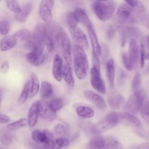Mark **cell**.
Here are the masks:
<instances>
[{
  "label": "cell",
  "mask_w": 149,
  "mask_h": 149,
  "mask_svg": "<svg viewBox=\"0 0 149 149\" xmlns=\"http://www.w3.org/2000/svg\"><path fill=\"white\" fill-rule=\"evenodd\" d=\"M46 25L43 23L37 24L33 34L25 44V47L30 52L38 54H42L45 44Z\"/></svg>",
  "instance_id": "6da1fadb"
},
{
  "label": "cell",
  "mask_w": 149,
  "mask_h": 149,
  "mask_svg": "<svg viewBox=\"0 0 149 149\" xmlns=\"http://www.w3.org/2000/svg\"><path fill=\"white\" fill-rule=\"evenodd\" d=\"M73 55V68L76 76L79 80H84L87 74L88 62L84 49L74 45L72 48Z\"/></svg>",
  "instance_id": "7a4b0ae2"
},
{
  "label": "cell",
  "mask_w": 149,
  "mask_h": 149,
  "mask_svg": "<svg viewBox=\"0 0 149 149\" xmlns=\"http://www.w3.org/2000/svg\"><path fill=\"white\" fill-rule=\"evenodd\" d=\"M91 8L97 17L102 22H105L112 17L116 3L113 1H95L92 3Z\"/></svg>",
  "instance_id": "3957f363"
},
{
  "label": "cell",
  "mask_w": 149,
  "mask_h": 149,
  "mask_svg": "<svg viewBox=\"0 0 149 149\" xmlns=\"http://www.w3.org/2000/svg\"><path fill=\"white\" fill-rule=\"evenodd\" d=\"M62 33V28L58 23L51 21L47 24L45 45L48 52H52L55 49V45L60 42Z\"/></svg>",
  "instance_id": "277c9868"
},
{
  "label": "cell",
  "mask_w": 149,
  "mask_h": 149,
  "mask_svg": "<svg viewBox=\"0 0 149 149\" xmlns=\"http://www.w3.org/2000/svg\"><path fill=\"white\" fill-rule=\"evenodd\" d=\"M118 122V112H111L103 119L94 124L91 127V132L94 134H101L113 127Z\"/></svg>",
  "instance_id": "5b68a950"
},
{
  "label": "cell",
  "mask_w": 149,
  "mask_h": 149,
  "mask_svg": "<svg viewBox=\"0 0 149 149\" xmlns=\"http://www.w3.org/2000/svg\"><path fill=\"white\" fill-rule=\"evenodd\" d=\"M144 96L141 90H137L129 97L125 105V110L127 113H136L141 111L144 102Z\"/></svg>",
  "instance_id": "8992f818"
},
{
  "label": "cell",
  "mask_w": 149,
  "mask_h": 149,
  "mask_svg": "<svg viewBox=\"0 0 149 149\" xmlns=\"http://www.w3.org/2000/svg\"><path fill=\"white\" fill-rule=\"evenodd\" d=\"M55 4L54 1H41L39 6V15L42 21L48 24L52 21V11Z\"/></svg>",
  "instance_id": "52a82bcc"
},
{
  "label": "cell",
  "mask_w": 149,
  "mask_h": 149,
  "mask_svg": "<svg viewBox=\"0 0 149 149\" xmlns=\"http://www.w3.org/2000/svg\"><path fill=\"white\" fill-rule=\"evenodd\" d=\"M38 114L43 119L52 121L56 117V113L51 108L49 102L45 100H40L38 101Z\"/></svg>",
  "instance_id": "ba28073f"
},
{
  "label": "cell",
  "mask_w": 149,
  "mask_h": 149,
  "mask_svg": "<svg viewBox=\"0 0 149 149\" xmlns=\"http://www.w3.org/2000/svg\"><path fill=\"white\" fill-rule=\"evenodd\" d=\"M60 42L62 49V53L66 63L70 65L72 61V46L70 38L65 31H62Z\"/></svg>",
  "instance_id": "9c48e42d"
},
{
  "label": "cell",
  "mask_w": 149,
  "mask_h": 149,
  "mask_svg": "<svg viewBox=\"0 0 149 149\" xmlns=\"http://www.w3.org/2000/svg\"><path fill=\"white\" fill-rule=\"evenodd\" d=\"M90 83L92 87L101 94L106 93V87L101 78L100 72L92 67L90 70Z\"/></svg>",
  "instance_id": "30bf717a"
},
{
  "label": "cell",
  "mask_w": 149,
  "mask_h": 149,
  "mask_svg": "<svg viewBox=\"0 0 149 149\" xmlns=\"http://www.w3.org/2000/svg\"><path fill=\"white\" fill-rule=\"evenodd\" d=\"M69 30L75 45L81 47L84 49H88V42L84 32L79 27H76Z\"/></svg>",
  "instance_id": "8fae6325"
},
{
  "label": "cell",
  "mask_w": 149,
  "mask_h": 149,
  "mask_svg": "<svg viewBox=\"0 0 149 149\" xmlns=\"http://www.w3.org/2000/svg\"><path fill=\"white\" fill-rule=\"evenodd\" d=\"M83 95L86 100L94 104L99 109H104L107 105L105 100L99 94L91 90H86L83 91Z\"/></svg>",
  "instance_id": "7c38bea8"
},
{
  "label": "cell",
  "mask_w": 149,
  "mask_h": 149,
  "mask_svg": "<svg viewBox=\"0 0 149 149\" xmlns=\"http://www.w3.org/2000/svg\"><path fill=\"white\" fill-rule=\"evenodd\" d=\"M118 116L119 122L124 125H129L135 127H139L141 126V123L140 119L130 113L118 112Z\"/></svg>",
  "instance_id": "4fadbf2b"
},
{
  "label": "cell",
  "mask_w": 149,
  "mask_h": 149,
  "mask_svg": "<svg viewBox=\"0 0 149 149\" xmlns=\"http://www.w3.org/2000/svg\"><path fill=\"white\" fill-rule=\"evenodd\" d=\"M33 140L37 144L47 143L49 141L54 139V135L48 130L43 131L40 130H34L31 134Z\"/></svg>",
  "instance_id": "5bb4252c"
},
{
  "label": "cell",
  "mask_w": 149,
  "mask_h": 149,
  "mask_svg": "<svg viewBox=\"0 0 149 149\" xmlns=\"http://www.w3.org/2000/svg\"><path fill=\"white\" fill-rule=\"evenodd\" d=\"M63 69V61L58 54H56L53 61L52 74L54 79L58 81H61L62 79Z\"/></svg>",
  "instance_id": "9a60e30c"
},
{
  "label": "cell",
  "mask_w": 149,
  "mask_h": 149,
  "mask_svg": "<svg viewBox=\"0 0 149 149\" xmlns=\"http://www.w3.org/2000/svg\"><path fill=\"white\" fill-rule=\"evenodd\" d=\"M139 33L137 29L133 27H124L120 29L121 36V45L123 47L126 43L128 38H134V37L138 36Z\"/></svg>",
  "instance_id": "2e32d148"
},
{
  "label": "cell",
  "mask_w": 149,
  "mask_h": 149,
  "mask_svg": "<svg viewBox=\"0 0 149 149\" xmlns=\"http://www.w3.org/2000/svg\"><path fill=\"white\" fill-rule=\"evenodd\" d=\"M89 38L91 41L93 51H94L98 56L102 54V48L98 42L96 33L93 29V26L87 28Z\"/></svg>",
  "instance_id": "e0dca14e"
},
{
  "label": "cell",
  "mask_w": 149,
  "mask_h": 149,
  "mask_svg": "<svg viewBox=\"0 0 149 149\" xmlns=\"http://www.w3.org/2000/svg\"><path fill=\"white\" fill-rule=\"evenodd\" d=\"M133 10L134 8L133 7L130 6L127 3L125 2L124 3L120 5L118 8L116 12L117 17L121 22H124L129 19L130 14L133 12Z\"/></svg>",
  "instance_id": "ac0fdd59"
},
{
  "label": "cell",
  "mask_w": 149,
  "mask_h": 149,
  "mask_svg": "<svg viewBox=\"0 0 149 149\" xmlns=\"http://www.w3.org/2000/svg\"><path fill=\"white\" fill-rule=\"evenodd\" d=\"M73 12L78 23H81L83 25L87 27V28L92 26L91 22L84 9L78 8Z\"/></svg>",
  "instance_id": "d6986e66"
},
{
  "label": "cell",
  "mask_w": 149,
  "mask_h": 149,
  "mask_svg": "<svg viewBox=\"0 0 149 149\" xmlns=\"http://www.w3.org/2000/svg\"><path fill=\"white\" fill-rule=\"evenodd\" d=\"M25 58L26 61L34 66H40L45 61V56L42 54H38L33 52H29L26 54Z\"/></svg>",
  "instance_id": "ffe728a7"
},
{
  "label": "cell",
  "mask_w": 149,
  "mask_h": 149,
  "mask_svg": "<svg viewBox=\"0 0 149 149\" xmlns=\"http://www.w3.org/2000/svg\"><path fill=\"white\" fill-rule=\"evenodd\" d=\"M38 115V101H36L31 104L28 113V125L30 127H34L36 125Z\"/></svg>",
  "instance_id": "44dd1931"
},
{
  "label": "cell",
  "mask_w": 149,
  "mask_h": 149,
  "mask_svg": "<svg viewBox=\"0 0 149 149\" xmlns=\"http://www.w3.org/2000/svg\"><path fill=\"white\" fill-rule=\"evenodd\" d=\"M123 97L117 92L111 93L107 98V101L109 106L115 109L120 108L122 103L123 102Z\"/></svg>",
  "instance_id": "7402d4cb"
},
{
  "label": "cell",
  "mask_w": 149,
  "mask_h": 149,
  "mask_svg": "<svg viewBox=\"0 0 149 149\" xmlns=\"http://www.w3.org/2000/svg\"><path fill=\"white\" fill-rule=\"evenodd\" d=\"M33 10V5L31 3L27 2L22 6V11L19 14H15L14 17L15 19L20 23H24L30 13Z\"/></svg>",
  "instance_id": "603a6c76"
},
{
  "label": "cell",
  "mask_w": 149,
  "mask_h": 149,
  "mask_svg": "<svg viewBox=\"0 0 149 149\" xmlns=\"http://www.w3.org/2000/svg\"><path fill=\"white\" fill-rule=\"evenodd\" d=\"M128 56L130 60L135 64L139 59V51L138 44L136 39H130L129 43V54Z\"/></svg>",
  "instance_id": "cb8c5ba5"
},
{
  "label": "cell",
  "mask_w": 149,
  "mask_h": 149,
  "mask_svg": "<svg viewBox=\"0 0 149 149\" xmlns=\"http://www.w3.org/2000/svg\"><path fill=\"white\" fill-rule=\"evenodd\" d=\"M17 41L13 35L5 36L0 41V49L2 51H9L14 48Z\"/></svg>",
  "instance_id": "d4e9b609"
},
{
  "label": "cell",
  "mask_w": 149,
  "mask_h": 149,
  "mask_svg": "<svg viewBox=\"0 0 149 149\" xmlns=\"http://www.w3.org/2000/svg\"><path fill=\"white\" fill-rule=\"evenodd\" d=\"M106 74L109 87L112 88L114 86L115 79V65L112 59H109L106 63Z\"/></svg>",
  "instance_id": "484cf974"
},
{
  "label": "cell",
  "mask_w": 149,
  "mask_h": 149,
  "mask_svg": "<svg viewBox=\"0 0 149 149\" xmlns=\"http://www.w3.org/2000/svg\"><path fill=\"white\" fill-rule=\"evenodd\" d=\"M106 141L104 137L100 135L93 136L88 144L89 149H105Z\"/></svg>",
  "instance_id": "4316f807"
},
{
  "label": "cell",
  "mask_w": 149,
  "mask_h": 149,
  "mask_svg": "<svg viewBox=\"0 0 149 149\" xmlns=\"http://www.w3.org/2000/svg\"><path fill=\"white\" fill-rule=\"evenodd\" d=\"M53 87L52 84L48 81H43L41 83L40 90V96L42 99L50 98L53 94Z\"/></svg>",
  "instance_id": "83f0119b"
},
{
  "label": "cell",
  "mask_w": 149,
  "mask_h": 149,
  "mask_svg": "<svg viewBox=\"0 0 149 149\" xmlns=\"http://www.w3.org/2000/svg\"><path fill=\"white\" fill-rule=\"evenodd\" d=\"M68 140L63 138H57L53 139L47 143L43 144L45 149H60L68 143Z\"/></svg>",
  "instance_id": "f1b7e54d"
},
{
  "label": "cell",
  "mask_w": 149,
  "mask_h": 149,
  "mask_svg": "<svg viewBox=\"0 0 149 149\" xmlns=\"http://www.w3.org/2000/svg\"><path fill=\"white\" fill-rule=\"evenodd\" d=\"M62 77L63 78L65 83L69 86H73L74 84V79L73 76L72 69L70 65L65 64L63 67Z\"/></svg>",
  "instance_id": "f546056e"
},
{
  "label": "cell",
  "mask_w": 149,
  "mask_h": 149,
  "mask_svg": "<svg viewBox=\"0 0 149 149\" xmlns=\"http://www.w3.org/2000/svg\"><path fill=\"white\" fill-rule=\"evenodd\" d=\"M76 111L79 116L83 118H90L94 115V111L92 108L84 105L77 107Z\"/></svg>",
  "instance_id": "4dcf8cb0"
},
{
  "label": "cell",
  "mask_w": 149,
  "mask_h": 149,
  "mask_svg": "<svg viewBox=\"0 0 149 149\" xmlns=\"http://www.w3.org/2000/svg\"><path fill=\"white\" fill-rule=\"evenodd\" d=\"M40 89V83L37 76L34 73H32L31 75L30 81V97H34L38 92Z\"/></svg>",
  "instance_id": "1f68e13d"
},
{
  "label": "cell",
  "mask_w": 149,
  "mask_h": 149,
  "mask_svg": "<svg viewBox=\"0 0 149 149\" xmlns=\"http://www.w3.org/2000/svg\"><path fill=\"white\" fill-rule=\"evenodd\" d=\"M28 125V119L27 118H22L15 122L9 123L7 125V128L9 130H18Z\"/></svg>",
  "instance_id": "d6a6232c"
},
{
  "label": "cell",
  "mask_w": 149,
  "mask_h": 149,
  "mask_svg": "<svg viewBox=\"0 0 149 149\" xmlns=\"http://www.w3.org/2000/svg\"><path fill=\"white\" fill-rule=\"evenodd\" d=\"M30 81L28 80L25 83L23 87V89L22 90V92L20 93V95L19 97L18 101L20 104H23L25 103L26 101H27L29 97V93H30Z\"/></svg>",
  "instance_id": "836d02e7"
},
{
  "label": "cell",
  "mask_w": 149,
  "mask_h": 149,
  "mask_svg": "<svg viewBox=\"0 0 149 149\" xmlns=\"http://www.w3.org/2000/svg\"><path fill=\"white\" fill-rule=\"evenodd\" d=\"M13 36L16 38L17 42L24 41H27L31 36V33L28 29H24L17 31Z\"/></svg>",
  "instance_id": "e575fe53"
},
{
  "label": "cell",
  "mask_w": 149,
  "mask_h": 149,
  "mask_svg": "<svg viewBox=\"0 0 149 149\" xmlns=\"http://www.w3.org/2000/svg\"><path fill=\"white\" fill-rule=\"evenodd\" d=\"M0 141L4 146H9L12 141V136L5 130H0Z\"/></svg>",
  "instance_id": "d590c367"
},
{
  "label": "cell",
  "mask_w": 149,
  "mask_h": 149,
  "mask_svg": "<svg viewBox=\"0 0 149 149\" xmlns=\"http://www.w3.org/2000/svg\"><path fill=\"white\" fill-rule=\"evenodd\" d=\"M8 8L12 12L19 14L22 11V6L19 5V3L17 1H7L6 2Z\"/></svg>",
  "instance_id": "8d00e7d4"
},
{
  "label": "cell",
  "mask_w": 149,
  "mask_h": 149,
  "mask_svg": "<svg viewBox=\"0 0 149 149\" xmlns=\"http://www.w3.org/2000/svg\"><path fill=\"white\" fill-rule=\"evenodd\" d=\"M49 104L52 108V109L55 112L60 110L63 106V101L60 98H55L52 99L49 102Z\"/></svg>",
  "instance_id": "74e56055"
},
{
  "label": "cell",
  "mask_w": 149,
  "mask_h": 149,
  "mask_svg": "<svg viewBox=\"0 0 149 149\" xmlns=\"http://www.w3.org/2000/svg\"><path fill=\"white\" fill-rule=\"evenodd\" d=\"M122 60L123 65L125 69L128 71H131L133 69L134 64L129 58L128 54H127L125 52L123 53L122 54Z\"/></svg>",
  "instance_id": "f35d334b"
},
{
  "label": "cell",
  "mask_w": 149,
  "mask_h": 149,
  "mask_svg": "<svg viewBox=\"0 0 149 149\" xmlns=\"http://www.w3.org/2000/svg\"><path fill=\"white\" fill-rule=\"evenodd\" d=\"M141 83V74L139 72H136L133 76L131 84L132 90L135 91L138 90Z\"/></svg>",
  "instance_id": "ab89813d"
},
{
  "label": "cell",
  "mask_w": 149,
  "mask_h": 149,
  "mask_svg": "<svg viewBox=\"0 0 149 149\" xmlns=\"http://www.w3.org/2000/svg\"><path fill=\"white\" fill-rule=\"evenodd\" d=\"M105 149H122L120 143L113 139H109L106 142Z\"/></svg>",
  "instance_id": "60d3db41"
},
{
  "label": "cell",
  "mask_w": 149,
  "mask_h": 149,
  "mask_svg": "<svg viewBox=\"0 0 149 149\" xmlns=\"http://www.w3.org/2000/svg\"><path fill=\"white\" fill-rule=\"evenodd\" d=\"M67 21H68V26L69 27V30L73 29L77 27L78 22L76 20V18L74 16L73 12H69L68 14Z\"/></svg>",
  "instance_id": "b9f144b4"
},
{
  "label": "cell",
  "mask_w": 149,
  "mask_h": 149,
  "mask_svg": "<svg viewBox=\"0 0 149 149\" xmlns=\"http://www.w3.org/2000/svg\"><path fill=\"white\" fill-rule=\"evenodd\" d=\"M9 23L7 20H3L0 22V33L6 35L9 31Z\"/></svg>",
  "instance_id": "7bdbcfd3"
},
{
  "label": "cell",
  "mask_w": 149,
  "mask_h": 149,
  "mask_svg": "<svg viewBox=\"0 0 149 149\" xmlns=\"http://www.w3.org/2000/svg\"><path fill=\"white\" fill-rule=\"evenodd\" d=\"M54 132L58 136H63L66 134V128L62 124L58 123L54 128Z\"/></svg>",
  "instance_id": "ee69618b"
},
{
  "label": "cell",
  "mask_w": 149,
  "mask_h": 149,
  "mask_svg": "<svg viewBox=\"0 0 149 149\" xmlns=\"http://www.w3.org/2000/svg\"><path fill=\"white\" fill-rule=\"evenodd\" d=\"M92 62L93 65V68H94L96 70L100 72V61L98 56L92 51Z\"/></svg>",
  "instance_id": "f6af8a7d"
},
{
  "label": "cell",
  "mask_w": 149,
  "mask_h": 149,
  "mask_svg": "<svg viewBox=\"0 0 149 149\" xmlns=\"http://www.w3.org/2000/svg\"><path fill=\"white\" fill-rule=\"evenodd\" d=\"M141 112L144 119L149 120V100L143 104L141 109Z\"/></svg>",
  "instance_id": "bcb514c9"
},
{
  "label": "cell",
  "mask_w": 149,
  "mask_h": 149,
  "mask_svg": "<svg viewBox=\"0 0 149 149\" xmlns=\"http://www.w3.org/2000/svg\"><path fill=\"white\" fill-rule=\"evenodd\" d=\"M145 56H146V51L145 47L143 43L141 44L140 51V65L141 68H143L145 64Z\"/></svg>",
  "instance_id": "7dc6e473"
},
{
  "label": "cell",
  "mask_w": 149,
  "mask_h": 149,
  "mask_svg": "<svg viewBox=\"0 0 149 149\" xmlns=\"http://www.w3.org/2000/svg\"><path fill=\"white\" fill-rule=\"evenodd\" d=\"M117 26L116 25H112L109 27L107 32V36L109 40L112 39L116 33Z\"/></svg>",
  "instance_id": "c3c4849f"
},
{
  "label": "cell",
  "mask_w": 149,
  "mask_h": 149,
  "mask_svg": "<svg viewBox=\"0 0 149 149\" xmlns=\"http://www.w3.org/2000/svg\"><path fill=\"white\" fill-rule=\"evenodd\" d=\"M9 69V65L8 61H4L1 66V71L3 73H6Z\"/></svg>",
  "instance_id": "681fc988"
},
{
  "label": "cell",
  "mask_w": 149,
  "mask_h": 149,
  "mask_svg": "<svg viewBox=\"0 0 149 149\" xmlns=\"http://www.w3.org/2000/svg\"><path fill=\"white\" fill-rule=\"evenodd\" d=\"M10 121V118L4 114L0 113V123H6Z\"/></svg>",
  "instance_id": "f907efd6"
},
{
  "label": "cell",
  "mask_w": 149,
  "mask_h": 149,
  "mask_svg": "<svg viewBox=\"0 0 149 149\" xmlns=\"http://www.w3.org/2000/svg\"><path fill=\"white\" fill-rule=\"evenodd\" d=\"M27 146L30 149H45L43 147H42L41 146H40L37 144H34V143H30L27 145Z\"/></svg>",
  "instance_id": "816d5d0a"
},
{
  "label": "cell",
  "mask_w": 149,
  "mask_h": 149,
  "mask_svg": "<svg viewBox=\"0 0 149 149\" xmlns=\"http://www.w3.org/2000/svg\"><path fill=\"white\" fill-rule=\"evenodd\" d=\"M125 2L133 8L137 7L139 3V1H126Z\"/></svg>",
  "instance_id": "f5cc1de1"
},
{
  "label": "cell",
  "mask_w": 149,
  "mask_h": 149,
  "mask_svg": "<svg viewBox=\"0 0 149 149\" xmlns=\"http://www.w3.org/2000/svg\"><path fill=\"white\" fill-rule=\"evenodd\" d=\"M137 149H149V144L148 143H141Z\"/></svg>",
  "instance_id": "db71d44e"
},
{
  "label": "cell",
  "mask_w": 149,
  "mask_h": 149,
  "mask_svg": "<svg viewBox=\"0 0 149 149\" xmlns=\"http://www.w3.org/2000/svg\"><path fill=\"white\" fill-rule=\"evenodd\" d=\"M146 42H147V46H148V48H149V35L146 37Z\"/></svg>",
  "instance_id": "11a10c76"
},
{
  "label": "cell",
  "mask_w": 149,
  "mask_h": 149,
  "mask_svg": "<svg viewBox=\"0 0 149 149\" xmlns=\"http://www.w3.org/2000/svg\"><path fill=\"white\" fill-rule=\"evenodd\" d=\"M145 59H147V60H149V52L146 54V56H145Z\"/></svg>",
  "instance_id": "9f6ffc18"
},
{
  "label": "cell",
  "mask_w": 149,
  "mask_h": 149,
  "mask_svg": "<svg viewBox=\"0 0 149 149\" xmlns=\"http://www.w3.org/2000/svg\"><path fill=\"white\" fill-rule=\"evenodd\" d=\"M1 97H2V95H1V93L0 92V104H1Z\"/></svg>",
  "instance_id": "6f0895ef"
},
{
  "label": "cell",
  "mask_w": 149,
  "mask_h": 149,
  "mask_svg": "<svg viewBox=\"0 0 149 149\" xmlns=\"http://www.w3.org/2000/svg\"><path fill=\"white\" fill-rule=\"evenodd\" d=\"M148 136H149V132H148Z\"/></svg>",
  "instance_id": "680465c9"
},
{
  "label": "cell",
  "mask_w": 149,
  "mask_h": 149,
  "mask_svg": "<svg viewBox=\"0 0 149 149\" xmlns=\"http://www.w3.org/2000/svg\"><path fill=\"white\" fill-rule=\"evenodd\" d=\"M0 149H1V148H0Z\"/></svg>",
  "instance_id": "91938a15"
}]
</instances>
